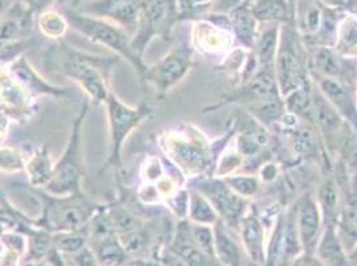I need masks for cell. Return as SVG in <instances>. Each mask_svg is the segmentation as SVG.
I'll list each match as a JSON object with an SVG mask.
<instances>
[{"instance_id":"obj_1","label":"cell","mask_w":357,"mask_h":266,"mask_svg":"<svg viewBox=\"0 0 357 266\" xmlns=\"http://www.w3.org/2000/svg\"><path fill=\"white\" fill-rule=\"evenodd\" d=\"M61 71L73 79L89 97V102L105 103L111 88L112 68L119 64V56H96L80 52L70 45L61 47Z\"/></svg>"},{"instance_id":"obj_2","label":"cell","mask_w":357,"mask_h":266,"mask_svg":"<svg viewBox=\"0 0 357 266\" xmlns=\"http://www.w3.org/2000/svg\"><path fill=\"white\" fill-rule=\"evenodd\" d=\"M38 194L42 197L43 209L35 225L50 233L80 230L89 226L93 216L103 208V204L93 203L84 193L52 196L38 189Z\"/></svg>"},{"instance_id":"obj_3","label":"cell","mask_w":357,"mask_h":266,"mask_svg":"<svg viewBox=\"0 0 357 266\" xmlns=\"http://www.w3.org/2000/svg\"><path fill=\"white\" fill-rule=\"evenodd\" d=\"M89 100L82 105L73 124L66 149L55 163L54 175L50 184L43 189L52 196H70L82 192V181L86 176L84 153H83V127L89 114Z\"/></svg>"},{"instance_id":"obj_4","label":"cell","mask_w":357,"mask_h":266,"mask_svg":"<svg viewBox=\"0 0 357 266\" xmlns=\"http://www.w3.org/2000/svg\"><path fill=\"white\" fill-rule=\"evenodd\" d=\"M67 22L74 27L75 30L86 36L92 43L105 45L114 51L119 58L127 60L139 74V76L146 72L147 65L143 59L136 55L131 47L130 35L114 22L98 17V16L82 15L76 13H70L67 15Z\"/></svg>"},{"instance_id":"obj_5","label":"cell","mask_w":357,"mask_h":266,"mask_svg":"<svg viewBox=\"0 0 357 266\" xmlns=\"http://www.w3.org/2000/svg\"><path fill=\"white\" fill-rule=\"evenodd\" d=\"M105 104L109 127V153L102 171L107 168L120 171L123 168V146L130 134L152 115V108L146 103L139 104V107L123 103L112 91Z\"/></svg>"},{"instance_id":"obj_6","label":"cell","mask_w":357,"mask_h":266,"mask_svg":"<svg viewBox=\"0 0 357 266\" xmlns=\"http://www.w3.org/2000/svg\"><path fill=\"white\" fill-rule=\"evenodd\" d=\"M178 16L176 0H142L140 16L131 47L135 54L143 58L149 42L156 36H164Z\"/></svg>"},{"instance_id":"obj_7","label":"cell","mask_w":357,"mask_h":266,"mask_svg":"<svg viewBox=\"0 0 357 266\" xmlns=\"http://www.w3.org/2000/svg\"><path fill=\"white\" fill-rule=\"evenodd\" d=\"M190 67L191 51L187 47H178L152 67H147L140 77L152 84L156 91L167 92L178 84Z\"/></svg>"},{"instance_id":"obj_8","label":"cell","mask_w":357,"mask_h":266,"mask_svg":"<svg viewBox=\"0 0 357 266\" xmlns=\"http://www.w3.org/2000/svg\"><path fill=\"white\" fill-rule=\"evenodd\" d=\"M36 100L31 97L11 75L7 64L0 63V104L8 118L26 124L36 114Z\"/></svg>"},{"instance_id":"obj_9","label":"cell","mask_w":357,"mask_h":266,"mask_svg":"<svg viewBox=\"0 0 357 266\" xmlns=\"http://www.w3.org/2000/svg\"><path fill=\"white\" fill-rule=\"evenodd\" d=\"M11 75L16 81L24 88V91L35 100L42 96H50L55 99H63L71 96V91L60 88L51 84L45 77L38 72V70L31 64L30 60L24 55L17 56L14 61L7 64Z\"/></svg>"},{"instance_id":"obj_10","label":"cell","mask_w":357,"mask_h":266,"mask_svg":"<svg viewBox=\"0 0 357 266\" xmlns=\"http://www.w3.org/2000/svg\"><path fill=\"white\" fill-rule=\"evenodd\" d=\"M199 192L208 200L218 213L223 216L225 221L234 225L238 221L244 207L243 200L225 182L218 180L202 182L199 185Z\"/></svg>"},{"instance_id":"obj_11","label":"cell","mask_w":357,"mask_h":266,"mask_svg":"<svg viewBox=\"0 0 357 266\" xmlns=\"http://www.w3.org/2000/svg\"><path fill=\"white\" fill-rule=\"evenodd\" d=\"M160 146L168 156L190 172H200L207 166L208 157L206 152L192 141L163 136L160 139Z\"/></svg>"},{"instance_id":"obj_12","label":"cell","mask_w":357,"mask_h":266,"mask_svg":"<svg viewBox=\"0 0 357 266\" xmlns=\"http://www.w3.org/2000/svg\"><path fill=\"white\" fill-rule=\"evenodd\" d=\"M171 251L184 266H209V257L196 245L191 225L181 221L171 245Z\"/></svg>"},{"instance_id":"obj_13","label":"cell","mask_w":357,"mask_h":266,"mask_svg":"<svg viewBox=\"0 0 357 266\" xmlns=\"http://www.w3.org/2000/svg\"><path fill=\"white\" fill-rule=\"evenodd\" d=\"M54 166L55 164L52 162L48 144H43L42 147L35 149L29 159H26L24 165V172L29 178L30 187L33 189H45L54 175Z\"/></svg>"},{"instance_id":"obj_14","label":"cell","mask_w":357,"mask_h":266,"mask_svg":"<svg viewBox=\"0 0 357 266\" xmlns=\"http://www.w3.org/2000/svg\"><path fill=\"white\" fill-rule=\"evenodd\" d=\"M278 83L284 95H289L303 86V72L295 49L289 45L284 47L276 64Z\"/></svg>"},{"instance_id":"obj_15","label":"cell","mask_w":357,"mask_h":266,"mask_svg":"<svg viewBox=\"0 0 357 266\" xmlns=\"http://www.w3.org/2000/svg\"><path fill=\"white\" fill-rule=\"evenodd\" d=\"M298 228L301 242L312 249L320 230V213L311 197H304L298 204Z\"/></svg>"},{"instance_id":"obj_16","label":"cell","mask_w":357,"mask_h":266,"mask_svg":"<svg viewBox=\"0 0 357 266\" xmlns=\"http://www.w3.org/2000/svg\"><path fill=\"white\" fill-rule=\"evenodd\" d=\"M321 89H323L324 95L331 100L332 107L337 112H340V115L351 120L354 124H356V109L349 97L348 91L342 86V83L332 77H327L321 81Z\"/></svg>"},{"instance_id":"obj_17","label":"cell","mask_w":357,"mask_h":266,"mask_svg":"<svg viewBox=\"0 0 357 266\" xmlns=\"http://www.w3.org/2000/svg\"><path fill=\"white\" fill-rule=\"evenodd\" d=\"M89 244L92 251H95L100 266H123L128 258L120 244L118 235L92 241Z\"/></svg>"},{"instance_id":"obj_18","label":"cell","mask_w":357,"mask_h":266,"mask_svg":"<svg viewBox=\"0 0 357 266\" xmlns=\"http://www.w3.org/2000/svg\"><path fill=\"white\" fill-rule=\"evenodd\" d=\"M317 254L321 264L326 266H351L349 258L345 256V251L342 249V242L337 238L333 226L331 225L328 226L319 244Z\"/></svg>"},{"instance_id":"obj_19","label":"cell","mask_w":357,"mask_h":266,"mask_svg":"<svg viewBox=\"0 0 357 266\" xmlns=\"http://www.w3.org/2000/svg\"><path fill=\"white\" fill-rule=\"evenodd\" d=\"M243 240L253 261L257 264H261L264 261V248H263L264 236H263V228L260 222L257 221V219L247 217L243 221Z\"/></svg>"},{"instance_id":"obj_20","label":"cell","mask_w":357,"mask_h":266,"mask_svg":"<svg viewBox=\"0 0 357 266\" xmlns=\"http://www.w3.org/2000/svg\"><path fill=\"white\" fill-rule=\"evenodd\" d=\"M251 13L255 19L266 22H288L291 17L287 0H256Z\"/></svg>"},{"instance_id":"obj_21","label":"cell","mask_w":357,"mask_h":266,"mask_svg":"<svg viewBox=\"0 0 357 266\" xmlns=\"http://www.w3.org/2000/svg\"><path fill=\"white\" fill-rule=\"evenodd\" d=\"M213 237H215V254L219 257L220 263L225 266H238L240 251L238 245L224 230L222 225L216 226Z\"/></svg>"},{"instance_id":"obj_22","label":"cell","mask_w":357,"mask_h":266,"mask_svg":"<svg viewBox=\"0 0 357 266\" xmlns=\"http://www.w3.org/2000/svg\"><path fill=\"white\" fill-rule=\"evenodd\" d=\"M89 226L75 232L52 233L55 249L61 254H73L75 251H80L84 247H87L89 242Z\"/></svg>"},{"instance_id":"obj_23","label":"cell","mask_w":357,"mask_h":266,"mask_svg":"<svg viewBox=\"0 0 357 266\" xmlns=\"http://www.w3.org/2000/svg\"><path fill=\"white\" fill-rule=\"evenodd\" d=\"M231 26L241 43L245 45H252L256 31V19L251 10L247 7H238L231 14Z\"/></svg>"},{"instance_id":"obj_24","label":"cell","mask_w":357,"mask_h":266,"mask_svg":"<svg viewBox=\"0 0 357 266\" xmlns=\"http://www.w3.org/2000/svg\"><path fill=\"white\" fill-rule=\"evenodd\" d=\"M29 251L27 256L31 263H42L54 251L52 233L42 228H35L29 235Z\"/></svg>"},{"instance_id":"obj_25","label":"cell","mask_w":357,"mask_h":266,"mask_svg":"<svg viewBox=\"0 0 357 266\" xmlns=\"http://www.w3.org/2000/svg\"><path fill=\"white\" fill-rule=\"evenodd\" d=\"M188 216L195 224L208 225L218 221V212L200 192L190 193Z\"/></svg>"},{"instance_id":"obj_26","label":"cell","mask_w":357,"mask_h":266,"mask_svg":"<svg viewBox=\"0 0 357 266\" xmlns=\"http://www.w3.org/2000/svg\"><path fill=\"white\" fill-rule=\"evenodd\" d=\"M314 109H316V118L320 125V128L324 132H335L340 128V115L339 112L332 107V104L326 102L321 96H317L314 99Z\"/></svg>"},{"instance_id":"obj_27","label":"cell","mask_w":357,"mask_h":266,"mask_svg":"<svg viewBox=\"0 0 357 266\" xmlns=\"http://www.w3.org/2000/svg\"><path fill=\"white\" fill-rule=\"evenodd\" d=\"M118 237H119L120 244H121L123 249L128 257L139 256L142 251L147 248V244H149V235L142 228V225L131 229V230L119 233Z\"/></svg>"},{"instance_id":"obj_28","label":"cell","mask_w":357,"mask_h":266,"mask_svg":"<svg viewBox=\"0 0 357 266\" xmlns=\"http://www.w3.org/2000/svg\"><path fill=\"white\" fill-rule=\"evenodd\" d=\"M68 22L54 11H45L39 15V29L50 39H60L66 35Z\"/></svg>"},{"instance_id":"obj_29","label":"cell","mask_w":357,"mask_h":266,"mask_svg":"<svg viewBox=\"0 0 357 266\" xmlns=\"http://www.w3.org/2000/svg\"><path fill=\"white\" fill-rule=\"evenodd\" d=\"M26 159L23 153L13 147L0 144V175H16L24 171Z\"/></svg>"},{"instance_id":"obj_30","label":"cell","mask_w":357,"mask_h":266,"mask_svg":"<svg viewBox=\"0 0 357 266\" xmlns=\"http://www.w3.org/2000/svg\"><path fill=\"white\" fill-rule=\"evenodd\" d=\"M248 92L255 95L261 102L273 100L278 96V88L275 79L268 74L257 75L248 84Z\"/></svg>"},{"instance_id":"obj_31","label":"cell","mask_w":357,"mask_h":266,"mask_svg":"<svg viewBox=\"0 0 357 266\" xmlns=\"http://www.w3.org/2000/svg\"><path fill=\"white\" fill-rule=\"evenodd\" d=\"M276 45H278V30L275 27L268 29L266 32L261 33V36L257 40V58L263 64H269L276 52Z\"/></svg>"},{"instance_id":"obj_32","label":"cell","mask_w":357,"mask_h":266,"mask_svg":"<svg viewBox=\"0 0 357 266\" xmlns=\"http://www.w3.org/2000/svg\"><path fill=\"white\" fill-rule=\"evenodd\" d=\"M317 70L327 77H333L340 72V61L336 54L329 48H320L314 55Z\"/></svg>"},{"instance_id":"obj_33","label":"cell","mask_w":357,"mask_h":266,"mask_svg":"<svg viewBox=\"0 0 357 266\" xmlns=\"http://www.w3.org/2000/svg\"><path fill=\"white\" fill-rule=\"evenodd\" d=\"M319 196H320V203L324 209L326 216L332 219L336 214L337 205H339V192H337L336 184L332 180H327L321 185Z\"/></svg>"},{"instance_id":"obj_34","label":"cell","mask_w":357,"mask_h":266,"mask_svg":"<svg viewBox=\"0 0 357 266\" xmlns=\"http://www.w3.org/2000/svg\"><path fill=\"white\" fill-rule=\"evenodd\" d=\"M339 47L344 52L357 51V20L345 19L339 30Z\"/></svg>"},{"instance_id":"obj_35","label":"cell","mask_w":357,"mask_h":266,"mask_svg":"<svg viewBox=\"0 0 357 266\" xmlns=\"http://www.w3.org/2000/svg\"><path fill=\"white\" fill-rule=\"evenodd\" d=\"M288 109L295 115H307L312 107V97L303 86L288 95Z\"/></svg>"},{"instance_id":"obj_36","label":"cell","mask_w":357,"mask_h":266,"mask_svg":"<svg viewBox=\"0 0 357 266\" xmlns=\"http://www.w3.org/2000/svg\"><path fill=\"white\" fill-rule=\"evenodd\" d=\"M191 232H192V237H194L196 245L203 251L206 256H208L209 258L213 257L215 256V237L208 226L195 224L191 226Z\"/></svg>"},{"instance_id":"obj_37","label":"cell","mask_w":357,"mask_h":266,"mask_svg":"<svg viewBox=\"0 0 357 266\" xmlns=\"http://www.w3.org/2000/svg\"><path fill=\"white\" fill-rule=\"evenodd\" d=\"M294 147L300 156L313 155L317 150V141L312 130H310L308 127L300 128L298 132L295 133Z\"/></svg>"},{"instance_id":"obj_38","label":"cell","mask_w":357,"mask_h":266,"mask_svg":"<svg viewBox=\"0 0 357 266\" xmlns=\"http://www.w3.org/2000/svg\"><path fill=\"white\" fill-rule=\"evenodd\" d=\"M228 184V187L243 196H252L257 192L259 189V182L255 178H247V176H241V178H227L225 181Z\"/></svg>"},{"instance_id":"obj_39","label":"cell","mask_w":357,"mask_h":266,"mask_svg":"<svg viewBox=\"0 0 357 266\" xmlns=\"http://www.w3.org/2000/svg\"><path fill=\"white\" fill-rule=\"evenodd\" d=\"M140 176H142L143 182H146V184H155V182H158L159 180L163 178L162 164L156 157L147 159L144 164L142 165Z\"/></svg>"},{"instance_id":"obj_40","label":"cell","mask_w":357,"mask_h":266,"mask_svg":"<svg viewBox=\"0 0 357 266\" xmlns=\"http://www.w3.org/2000/svg\"><path fill=\"white\" fill-rule=\"evenodd\" d=\"M168 207L178 216L180 220H183L188 214V207H190V193L184 191H178L172 193L168 197Z\"/></svg>"},{"instance_id":"obj_41","label":"cell","mask_w":357,"mask_h":266,"mask_svg":"<svg viewBox=\"0 0 357 266\" xmlns=\"http://www.w3.org/2000/svg\"><path fill=\"white\" fill-rule=\"evenodd\" d=\"M63 256L71 260L73 266H100L95 251H92L89 245L84 247L80 251H75L73 254H63Z\"/></svg>"},{"instance_id":"obj_42","label":"cell","mask_w":357,"mask_h":266,"mask_svg":"<svg viewBox=\"0 0 357 266\" xmlns=\"http://www.w3.org/2000/svg\"><path fill=\"white\" fill-rule=\"evenodd\" d=\"M256 114L259 118L266 120V121L276 120L282 115V105L279 102H275V99L266 100L256 108Z\"/></svg>"},{"instance_id":"obj_43","label":"cell","mask_w":357,"mask_h":266,"mask_svg":"<svg viewBox=\"0 0 357 266\" xmlns=\"http://www.w3.org/2000/svg\"><path fill=\"white\" fill-rule=\"evenodd\" d=\"M23 256L16 251L3 247L0 251V266H22Z\"/></svg>"},{"instance_id":"obj_44","label":"cell","mask_w":357,"mask_h":266,"mask_svg":"<svg viewBox=\"0 0 357 266\" xmlns=\"http://www.w3.org/2000/svg\"><path fill=\"white\" fill-rule=\"evenodd\" d=\"M22 6H24L27 10H30L32 14L35 13H45L47 8L54 3V0H17Z\"/></svg>"},{"instance_id":"obj_45","label":"cell","mask_w":357,"mask_h":266,"mask_svg":"<svg viewBox=\"0 0 357 266\" xmlns=\"http://www.w3.org/2000/svg\"><path fill=\"white\" fill-rule=\"evenodd\" d=\"M10 124H11V118H8L3 105L0 104V144L6 140V137L8 134Z\"/></svg>"},{"instance_id":"obj_46","label":"cell","mask_w":357,"mask_h":266,"mask_svg":"<svg viewBox=\"0 0 357 266\" xmlns=\"http://www.w3.org/2000/svg\"><path fill=\"white\" fill-rule=\"evenodd\" d=\"M321 24V14L317 8H312L307 14V26L310 30H317Z\"/></svg>"},{"instance_id":"obj_47","label":"cell","mask_w":357,"mask_h":266,"mask_svg":"<svg viewBox=\"0 0 357 266\" xmlns=\"http://www.w3.org/2000/svg\"><path fill=\"white\" fill-rule=\"evenodd\" d=\"M345 219L352 226H357V201L351 203L345 210Z\"/></svg>"},{"instance_id":"obj_48","label":"cell","mask_w":357,"mask_h":266,"mask_svg":"<svg viewBox=\"0 0 357 266\" xmlns=\"http://www.w3.org/2000/svg\"><path fill=\"white\" fill-rule=\"evenodd\" d=\"M348 163L352 168L357 169V144L348 150Z\"/></svg>"},{"instance_id":"obj_49","label":"cell","mask_w":357,"mask_h":266,"mask_svg":"<svg viewBox=\"0 0 357 266\" xmlns=\"http://www.w3.org/2000/svg\"><path fill=\"white\" fill-rule=\"evenodd\" d=\"M296 266H323L321 265V263H319V261H316V260H312V258H304V260H301V261H298Z\"/></svg>"},{"instance_id":"obj_50","label":"cell","mask_w":357,"mask_h":266,"mask_svg":"<svg viewBox=\"0 0 357 266\" xmlns=\"http://www.w3.org/2000/svg\"><path fill=\"white\" fill-rule=\"evenodd\" d=\"M349 265L357 266V249L351 253V257H349Z\"/></svg>"},{"instance_id":"obj_51","label":"cell","mask_w":357,"mask_h":266,"mask_svg":"<svg viewBox=\"0 0 357 266\" xmlns=\"http://www.w3.org/2000/svg\"><path fill=\"white\" fill-rule=\"evenodd\" d=\"M188 4L191 3V4H194V6H197V4H202V3H206V1H208V0H185Z\"/></svg>"},{"instance_id":"obj_52","label":"cell","mask_w":357,"mask_h":266,"mask_svg":"<svg viewBox=\"0 0 357 266\" xmlns=\"http://www.w3.org/2000/svg\"><path fill=\"white\" fill-rule=\"evenodd\" d=\"M4 7H6V1H4V0H0V19H1V16H3V13H4Z\"/></svg>"},{"instance_id":"obj_53","label":"cell","mask_w":357,"mask_h":266,"mask_svg":"<svg viewBox=\"0 0 357 266\" xmlns=\"http://www.w3.org/2000/svg\"><path fill=\"white\" fill-rule=\"evenodd\" d=\"M127 266H147V265H144V264H142V263H140V261H134V263H132V264H128V265Z\"/></svg>"},{"instance_id":"obj_54","label":"cell","mask_w":357,"mask_h":266,"mask_svg":"<svg viewBox=\"0 0 357 266\" xmlns=\"http://www.w3.org/2000/svg\"><path fill=\"white\" fill-rule=\"evenodd\" d=\"M348 3H351V4H354V6H357V0H349Z\"/></svg>"},{"instance_id":"obj_55","label":"cell","mask_w":357,"mask_h":266,"mask_svg":"<svg viewBox=\"0 0 357 266\" xmlns=\"http://www.w3.org/2000/svg\"><path fill=\"white\" fill-rule=\"evenodd\" d=\"M355 13H356V15H357V6H356V10H355Z\"/></svg>"}]
</instances>
